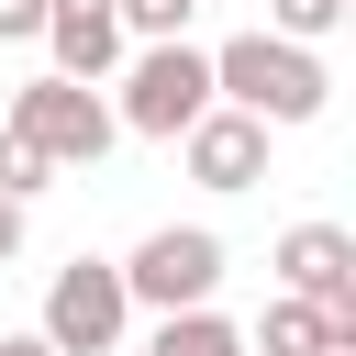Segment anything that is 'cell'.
Returning a JSON list of instances; mask_svg holds the SVG:
<instances>
[{"label":"cell","instance_id":"obj_1","mask_svg":"<svg viewBox=\"0 0 356 356\" xmlns=\"http://www.w3.org/2000/svg\"><path fill=\"white\" fill-rule=\"evenodd\" d=\"M211 100H222V111H256V122L278 134V122H312V111L334 100V78H323V56L289 44V33H234V44L211 56Z\"/></svg>","mask_w":356,"mask_h":356},{"label":"cell","instance_id":"obj_8","mask_svg":"<svg viewBox=\"0 0 356 356\" xmlns=\"http://www.w3.org/2000/svg\"><path fill=\"white\" fill-rule=\"evenodd\" d=\"M44 44H56V78H111L122 67V11L111 0H44Z\"/></svg>","mask_w":356,"mask_h":356},{"label":"cell","instance_id":"obj_3","mask_svg":"<svg viewBox=\"0 0 356 356\" xmlns=\"http://www.w3.org/2000/svg\"><path fill=\"white\" fill-rule=\"evenodd\" d=\"M0 122H11V134H33L56 167H100V156H111V134H122V122H111V100H100L89 78H33V89H11V111H0Z\"/></svg>","mask_w":356,"mask_h":356},{"label":"cell","instance_id":"obj_10","mask_svg":"<svg viewBox=\"0 0 356 356\" xmlns=\"http://www.w3.org/2000/svg\"><path fill=\"white\" fill-rule=\"evenodd\" d=\"M145 356H245V334H234V323L200 300V312H167V323L145 334Z\"/></svg>","mask_w":356,"mask_h":356},{"label":"cell","instance_id":"obj_11","mask_svg":"<svg viewBox=\"0 0 356 356\" xmlns=\"http://www.w3.org/2000/svg\"><path fill=\"white\" fill-rule=\"evenodd\" d=\"M44 178H56V156H44L33 134H11V122H0V200H33Z\"/></svg>","mask_w":356,"mask_h":356},{"label":"cell","instance_id":"obj_13","mask_svg":"<svg viewBox=\"0 0 356 356\" xmlns=\"http://www.w3.org/2000/svg\"><path fill=\"white\" fill-rule=\"evenodd\" d=\"M334 22H345V0H267V33H289V44H312Z\"/></svg>","mask_w":356,"mask_h":356},{"label":"cell","instance_id":"obj_2","mask_svg":"<svg viewBox=\"0 0 356 356\" xmlns=\"http://www.w3.org/2000/svg\"><path fill=\"white\" fill-rule=\"evenodd\" d=\"M200 111H211V56H200L189 33H178V44H145V56L122 67V111H111V122H134V134L178 145Z\"/></svg>","mask_w":356,"mask_h":356},{"label":"cell","instance_id":"obj_16","mask_svg":"<svg viewBox=\"0 0 356 356\" xmlns=\"http://www.w3.org/2000/svg\"><path fill=\"white\" fill-rule=\"evenodd\" d=\"M0 356H56V345L44 334H0Z\"/></svg>","mask_w":356,"mask_h":356},{"label":"cell","instance_id":"obj_4","mask_svg":"<svg viewBox=\"0 0 356 356\" xmlns=\"http://www.w3.org/2000/svg\"><path fill=\"white\" fill-rule=\"evenodd\" d=\"M278 289L334 323V356H356V234L345 222H289L278 234Z\"/></svg>","mask_w":356,"mask_h":356},{"label":"cell","instance_id":"obj_12","mask_svg":"<svg viewBox=\"0 0 356 356\" xmlns=\"http://www.w3.org/2000/svg\"><path fill=\"white\" fill-rule=\"evenodd\" d=\"M111 11H122V33H145V44H178L200 0H111Z\"/></svg>","mask_w":356,"mask_h":356},{"label":"cell","instance_id":"obj_5","mask_svg":"<svg viewBox=\"0 0 356 356\" xmlns=\"http://www.w3.org/2000/svg\"><path fill=\"white\" fill-rule=\"evenodd\" d=\"M211 289H222V234L211 222H167L122 256V300H145V312H200Z\"/></svg>","mask_w":356,"mask_h":356},{"label":"cell","instance_id":"obj_6","mask_svg":"<svg viewBox=\"0 0 356 356\" xmlns=\"http://www.w3.org/2000/svg\"><path fill=\"white\" fill-rule=\"evenodd\" d=\"M122 323H134V300H122V267H100V256H78V267H56V289H44V345L56 356H111L122 345Z\"/></svg>","mask_w":356,"mask_h":356},{"label":"cell","instance_id":"obj_15","mask_svg":"<svg viewBox=\"0 0 356 356\" xmlns=\"http://www.w3.org/2000/svg\"><path fill=\"white\" fill-rule=\"evenodd\" d=\"M22 256V200H0V267Z\"/></svg>","mask_w":356,"mask_h":356},{"label":"cell","instance_id":"obj_7","mask_svg":"<svg viewBox=\"0 0 356 356\" xmlns=\"http://www.w3.org/2000/svg\"><path fill=\"white\" fill-rule=\"evenodd\" d=\"M178 156H189V178H200V189H256V178H267V122L211 100V111L178 134Z\"/></svg>","mask_w":356,"mask_h":356},{"label":"cell","instance_id":"obj_9","mask_svg":"<svg viewBox=\"0 0 356 356\" xmlns=\"http://www.w3.org/2000/svg\"><path fill=\"white\" fill-rule=\"evenodd\" d=\"M256 356H334V323H323L312 300H289V289H278V300L256 312Z\"/></svg>","mask_w":356,"mask_h":356},{"label":"cell","instance_id":"obj_14","mask_svg":"<svg viewBox=\"0 0 356 356\" xmlns=\"http://www.w3.org/2000/svg\"><path fill=\"white\" fill-rule=\"evenodd\" d=\"M44 33V0H0V44H33Z\"/></svg>","mask_w":356,"mask_h":356}]
</instances>
